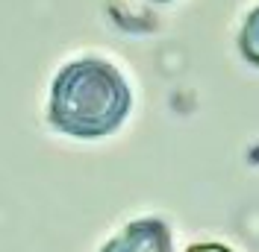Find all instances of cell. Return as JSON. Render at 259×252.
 Instances as JSON below:
<instances>
[{"mask_svg": "<svg viewBox=\"0 0 259 252\" xmlns=\"http://www.w3.org/2000/svg\"><path fill=\"white\" fill-rule=\"evenodd\" d=\"M153 3H171V0H153Z\"/></svg>", "mask_w": 259, "mask_h": 252, "instance_id": "5b68a950", "label": "cell"}, {"mask_svg": "<svg viewBox=\"0 0 259 252\" xmlns=\"http://www.w3.org/2000/svg\"><path fill=\"white\" fill-rule=\"evenodd\" d=\"M100 252H174L171 229L159 217H145L124 226Z\"/></svg>", "mask_w": 259, "mask_h": 252, "instance_id": "7a4b0ae2", "label": "cell"}, {"mask_svg": "<svg viewBox=\"0 0 259 252\" xmlns=\"http://www.w3.org/2000/svg\"><path fill=\"white\" fill-rule=\"evenodd\" d=\"M130 106L124 74L100 56H80L53 77L48 120L71 138H103L124 123Z\"/></svg>", "mask_w": 259, "mask_h": 252, "instance_id": "6da1fadb", "label": "cell"}, {"mask_svg": "<svg viewBox=\"0 0 259 252\" xmlns=\"http://www.w3.org/2000/svg\"><path fill=\"white\" fill-rule=\"evenodd\" d=\"M189 252H233V249L224 246V243H197V246H192Z\"/></svg>", "mask_w": 259, "mask_h": 252, "instance_id": "277c9868", "label": "cell"}, {"mask_svg": "<svg viewBox=\"0 0 259 252\" xmlns=\"http://www.w3.org/2000/svg\"><path fill=\"white\" fill-rule=\"evenodd\" d=\"M239 50L247 62L259 68V3L247 12L242 30H239Z\"/></svg>", "mask_w": 259, "mask_h": 252, "instance_id": "3957f363", "label": "cell"}]
</instances>
